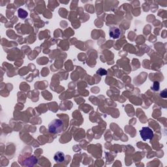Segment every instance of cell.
Wrapping results in <instances>:
<instances>
[{
    "instance_id": "ba28073f",
    "label": "cell",
    "mask_w": 167,
    "mask_h": 167,
    "mask_svg": "<svg viewBox=\"0 0 167 167\" xmlns=\"http://www.w3.org/2000/svg\"><path fill=\"white\" fill-rule=\"evenodd\" d=\"M97 73L98 74H100V75L103 76V75H106L107 74V71L106 70H104V69H99L98 71H97Z\"/></svg>"
},
{
    "instance_id": "5b68a950",
    "label": "cell",
    "mask_w": 167,
    "mask_h": 167,
    "mask_svg": "<svg viewBox=\"0 0 167 167\" xmlns=\"http://www.w3.org/2000/svg\"><path fill=\"white\" fill-rule=\"evenodd\" d=\"M37 163V159L35 156L30 157L29 158L26 159V160L23 162V165L24 166H33L35 164Z\"/></svg>"
},
{
    "instance_id": "52a82bcc",
    "label": "cell",
    "mask_w": 167,
    "mask_h": 167,
    "mask_svg": "<svg viewBox=\"0 0 167 167\" xmlns=\"http://www.w3.org/2000/svg\"><path fill=\"white\" fill-rule=\"evenodd\" d=\"M152 89L153 91H159V82H155L153 83V85L152 86Z\"/></svg>"
},
{
    "instance_id": "9c48e42d",
    "label": "cell",
    "mask_w": 167,
    "mask_h": 167,
    "mask_svg": "<svg viewBox=\"0 0 167 167\" xmlns=\"http://www.w3.org/2000/svg\"><path fill=\"white\" fill-rule=\"evenodd\" d=\"M166 94H167L166 93V89H164V90H163L161 93V96L162 97H163V98H166V97H167Z\"/></svg>"
},
{
    "instance_id": "277c9868",
    "label": "cell",
    "mask_w": 167,
    "mask_h": 167,
    "mask_svg": "<svg viewBox=\"0 0 167 167\" xmlns=\"http://www.w3.org/2000/svg\"><path fill=\"white\" fill-rule=\"evenodd\" d=\"M65 154L61 151H58L55 153L54 156V161L56 163H63V162L65 161Z\"/></svg>"
},
{
    "instance_id": "6da1fadb",
    "label": "cell",
    "mask_w": 167,
    "mask_h": 167,
    "mask_svg": "<svg viewBox=\"0 0 167 167\" xmlns=\"http://www.w3.org/2000/svg\"><path fill=\"white\" fill-rule=\"evenodd\" d=\"M63 123L60 119H55L52 121L48 125V131L50 133L56 134L60 133L63 131Z\"/></svg>"
},
{
    "instance_id": "7a4b0ae2",
    "label": "cell",
    "mask_w": 167,
    "mask_h": 167,
    "mask_svg": "<svg viewBox=\"0 0 167 167\" xmlns=\"http://www.w3.org/2000/svg\"><path fill=\"white\" fill-rule=\"evenodd\" d=\"M140 134L144 141L147 140H151L153 137V132L149 127H142L140 131Z\"/></svg>"
},
{
    "instance_id": "3957f363",
    "label": "cell",
    "mask_w": 167,
    "mask_h": 167,
    "mask_svg": "<svg viewBox=\"0 0 167 167\" xmlns=\"http://www.w3.org/2000/svg\"><path fill=\"white\" fill-rule=\"evenodd\" d=\"M122 30L116 26H112L110 28L109 30V35L112 38H118L122 35Z\"/></svg>"
},
{
    "instance_id": "8992f818",
    "label": "cell",
    "mask_w": 167,
    "mask_h": 167,
    "mask_svg": "<svg viewBox=\"0 0 167 167\" xmlns=\"http://www.w3.org/2000/svg\"><path fill=\"white\" fill-rule=\"evenodd\" d=\"M19 16L20 18H21V19H25V18H26L27 16V12L24 11V9H20L19 10Z\"/></svg>"
}]
</instances>
